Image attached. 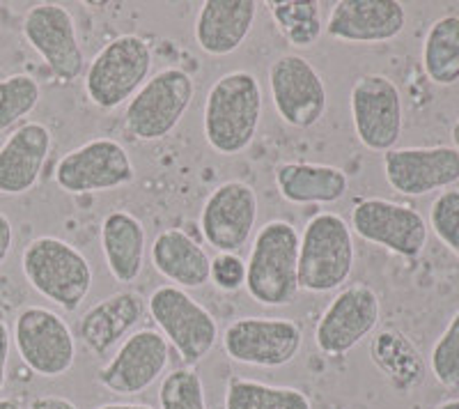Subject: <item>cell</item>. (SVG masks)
I'll return each mask as SVG.
<instances>
[{
	"label": "cell",
	"instance_id": "6da1fadb",
	"mask_svg": "<svg viewBox=\"0 0 459 409\" xmlns=\"http://www.w3.org/2000/svg\"><path fill=\"white\" fill-rule=\"evenodd\" d=\"M264 109V92L255 74L246 69L223 74L204 100L203 129L207 145L221 157H237L255 141Z\"/></svg>",
	"mask_w": 459,
	"mask_h": 409
},
{
	"label": "cell",
	"instance_id": "7a4b0ae2",
	"mask_svg": "<svg viewBox=\"0 0 459 409\" xmlns=\"http://www.w3.org/2000/svg\"><path fill=\"white\" fill-rule=\"evenodd\" d=\"M22 272L30 288L44 300L76 313L92 290V265L79 248L53 235L28 241L22 256Z\"/></svg>",
	"mask_w": 459,
	"mask_h": 409
},
{
	"label": "cell",
	"instance_id": "3957f363",
	"mask_svg": "<svg viewBox=\"0 0 459 409\" xmlns=\"http://www.w3.org/2000/svg\"><path fill=\"white\" fill-rule=\"evenodd\" d=\"M299 235L282 219L266 221L253 239L246 260V292L260 306L278 309L292 304L299 292Z\"/></svg>",
	"mask_w": 459,
	"mask_h": 409
},
{
	"label": "cell",
	"instance_id": "277c9868",
	"mask_svg": "<svg viewBox=\"0 0 459 409\" xmlns=\"http://www.w3.org/2000/svg\"><path fill=\"white\" fill-rule=\"evenodd\" d=\"M354 232L335 212H319L299 241V290L324 294L342 288L354 272Z\"/></svg>",
	"mask_w": 459,
	"mask_h": 409
},
{
	"label": "cell",
	"instance_id": "5b68a950",
	"mask_svg": "<svg viewBox=\"0 0 459 409\" xmlns=\"http://www.w3.org/2000/svg\"><path fill=\"white\" fill-rule=\"evenodd\" d=\"M154 65L150 42L141 35H120L110 39L92 58L83 74V90L90 104L115 110L129 104L147 83Z\"/></svg>",
	"mask_w": 459,
	"mask_h": 409
},
{
	"label": "cell",
	"instance_id": "8992f818",
	"mask_svg": "<svg viewBox=\"0 0 459 409\" xmlns=\"http://www.w3.org/2000/svg\"><path fill=\"white\" fill-rule=\"evenodd\" d=\"M147 313L184 366L209 357L219 341V322L200 301L178 285H161L147 300Z\"/></svg>",
	"mask_w": 459,
	"mask_h": 409
},
{
	"label": "cell",
	"instance_id": "52a82bcc",
	"mask_svg": "<svg viewBox=\"0 0 459 409\" xmlns=\"http://www.w3.org/2000/svg\"><path fill=\"white\" fill-rule=\"evenodd\" d=\"M195 95L194 76L182 67H166L147 79L125 109V129L134 141H161L178 129Z\"/></svg>",
	"mask_w": 459,
	"mask_h": 409
},
{
	"label": "cell",
	"instance_id": "ba28073f",
	"mask_svg": "<svg viewBox=\"0 0 459 409\" xmlns=\"http://www.w3.org/2000/svg\"><path fill=\"white\" fill-rule=\"evenodd\" d=\"M12 341L22 361L39 378H63L76 361L72 326L47 306H26L16 315Z\"/></svg>",
	"mask_w": 459,
	"mask_h": 409
},
{
	"label": "cell",
	"instance_id": "9c48e42d",
	"mask_svg": "<svg viewBox=\"0 0 459 409\" xmlns=\"http://www.w3.org/2000/svg\"><path fill=\"white\" fill-rule=\"evenodd\" d=\"M53 178L65 194H106L134 182L136 169L122 143L115 138H92L65 154Z\"/></svg>",
	"mask_w": 459,
	"mask_h": 409
},
{
	"label": "cell",
	"instance_id": "30bf717a",
	"mask_svg": "<svg viewBox=\"0 0 459 409\" xmlns=\"http://www.w3.org/2000/svg\"><path fill=\"white\" fill-rule=\"evenodd\" d=\"M26 42L47 63L57 83H72L85 74V53L72 12L60 3H37L23 16Z\"/></svg>",
	"mask_w": 459,
	"mask_h": 409
},
{
	"label": "cell",
	"instance_id": "8fae6325",
	"mask_svg": "<svg viewBox=\"0 0 459 409\" xmlns=\"http://www.w3.org/2000/svg\"><path fill=\"white\" fill-rule=\"evenodd\" d=\"M351 122L360 145L370 152L395 150L404 125V109L397 85L384 74H363L351 85Z\"/></svg>",
	"mask_w": 459,
	"mask_h": 409
},
{
	"label": "cell",
	"instance_id": "7c38bea8",
	"mask_svg": "<svg viewBox=\"0 0 459 409\" xmlns=\"http://www.w3.org/2000/svg\"><path fill=\"white\" fill-rule=\"evenodd\" d=\"M303 345V331L290 318H239L223 331V350L232 361L255 368L292 363Z\"/></svg>",
	"mask_w": 459,
	"mask_h": 409
},
{
	"label": "cell",
	"instance_id": "4fadbf2b",
	"mask_svg": "<svg viewBox=\"0 0 459 409\" xmlns=\"http://www.w3.org/2000/svg\"><path fill=\"white\" fill-rule=\"evenodd\" d=\"M379 318V294L368 283L347 285L324 309L315 326V345L326 357H344L370 336Z\"/></svg>",
	"mask_w": 459,
	"mask_h": 409
},
{
	"label": "cell",
	"instance_id": "5bb4252c",
	"mask_svg": "<svg viewBox=\"0 0 459 409\" xmlns=\"http://www.w3.org/2000/svg\"><path fill=\"white\" fill-rule=\"evenodd\" d=\"M351 232L402 257H418L428 247L429 226L411 204L363 198L351 210Z\"/></svg>",
	"mask_w": 459,
	"mask_h": 409
},
{
	"label": "cell",
	"instance_id": "9a60e30c",
	"mask_svg": "<svg viewBox=\"0 0 459 409\" xmlns=\"http://www.w3.org/2000/svg\"><path fill=\"white\" fill-rule=\"evenodd\" d=\"M269 90L278 117L294 129H310L326 113L329 95L310 60L285 53L269 67Z\"/></svg>",
	"mask_w": 459,
	"mask_h": 409
},
{
	"label": "cell",
	"instance_id": "2e32d148",
	"mask_svg": "<svg viewBox=\"0 0 459 409\" xmlns=\"http://www.w3.org/2000/svg\"><path fill=\"white\" fill-rule=\"evenodd\" d=\"M170 361V345L157 329H138L117 345L97 373V382L115 396H138L154 387Z\"/></svg>",
	"mask_w": 459,
	"mask_h": 409
},
{
	"label": "cell",
	"instance_id": "e0dca14e",
	"mask_svg": "<svg viewBox=\"0 0 459 409\" xmlns=\"http://www.w3.org/2000/svg\"><path fill=\"white\" fill-rule=\"evenodd\" d=\"M257 194L248 182L230 179L216 187L200 210V231L219 253H237L248 244L257 223Z\"/></svg>",
	"mask_w": 459,
	"mask_h": 409
},
{
	"label": "cell",
	"instance_id": "ac0fdd59",
	"mask_svg": "<svg viewBox=\"0 0 459 409\" xmlns=\"http://www.w3.org/2000/svg\"><path fill=\"white\" fill-rule=\"evenodd\" d=\"M384 175L402 196H425L459 182V152L455 147H397L384 154Z\"/></svg>",
	"mask_w": 459,
	"mask_h": 409
},
{
	"label": "cell",
	"instance_id": "d6986e66",
	"mask_svg": "<svg viewBox=\"0 0 459 409\" xmlns=\"http://www.w3.org/2000/svg\"><path fill=\"white\" fill-rule=\"evenodd\" d=\"M407 26V12L397 0H340L324 32L347 44L391 42Z\"/></svg>",
	"mask_w": 459,
	"mask_h": 409
},
{
	"label": "cell",
	"instance_id": "ffe728a7",
	"mask_svg": "<svg viewBox=\"0 0 459 409\" xmlns=\"http://www.w3.org/2000/svg\"><path fill=\"white\" fill-rule=\"evenodd\" d=\"M53 134L42 122H23L0 145V196H23L42 178Z\"/></svg>",
	"mask_w": 459,
	"mask_h": 409
},
{
	"label": "cell",
	"instance_id": "44dd1931",
	"mask_svg": "<svg viewBox=\"0 0 459 409\" xmlns=\"http://www.w3.org/2000/svg\"><path fill=\"white\" fill-rule=\"evenodd\" d=\"M147 301L134 290H122L85 310L79 334L92 357H106L145 318Z\"/></svg>",
	"mask_w": 459,
	"mask_h": 409
},
{
	"label": "cell",
	"instance_id": "7402d4cb",
	"mask_svg": "<svg viewBox=\"0 0 459 409\" xmlns=\"http://www.w3.org/2000/svg\"><path fill=\"white\" fill-rule=\"evenodd\" d=\"M255 16V0H207L195 19V42L209 56H230L251 35Z\"/></svg>",
	"mask_w": 459,
	"mask_h": 409
},
{
	"label": "cell",
	"instance_id": "603a6c76",
	"mask_svg": "<svg viewBox=\"0 0 459 409\" xmlns=\"http://www.w3.org/2000/svg\"><path fill=\"white\" fill-rule=\"evenodd\" d=\"M147 235L143 221L126 210H113L101 221V253L117 283H136L145 267Z\"/></svg>",
	"mask_w": 459,
	"mask_h": 409
},
{
	"label": "cell",
	"instance_id": "cb8c5ba5",
	"mask_svg": "<svg viewBox=\"0 0 459 409\" xmlns=\"http://www.w3.org/2000/svg\"><path fill=\"white\" fill-rule=\"evenodd\" d=\"M150 260L166 281L178 288H203L209 283L212 257L194 237L179 228H166L154 237Z\"/></svg>",
	"mask_w": 459,
	"mask_h": 409
},
{
	"label": "cell",
	"instance_id": "d4e9b609",
	"mask_svg": "<svg viewBox=\"0 0 459 409\" xmlns=\"http://www.w3.org/2000/svg\"><path fill=\"white\" fill-rule=\"evenodd\" d=\"M276 189L292 204H333L350 191V178L338 166L285 161L273 173Z\"/></svg>",
	"mask_w": 459,
	"mask_h": 409
},
{
	"label": "cell",
	"instance_id": "484cf974",
	"mask_svg": "<svg viewBox=\"0 0 459 409\" xmlns=\"http://www.w3.org/2000/svg\"><path fill=\"white\" fill-rule=\"evenodd\" d=\"M370 359L397 391L407 394L425 379V361L420 352L397 329H384L372 338Z\"/></svg>",
	"mask_w": 459,
	"mask_h": 409
},
{
	"label": "cell",
	"instance_id": "4316f807",
	"mask_svg": "<svg viewBox=\"0 0 459 409\" xmlns=\"http://www.w3.org/2000/svg\"><path fill=\"white\" fill-rule=\"evenodd\" d=\"M423 69L434 85L459 81V16H441L429 26L423 44Z\"/></svg>",
	"mask_w": 459,
	"mask_h": 409
},
{
	"label": "cell",
	"instance_id": "83f0119b",
	"mask_svg": "<svg viewBox=\"0 0 459 409\" xmlns=\"http://www.w3.org/2000/svg\"><path fill=\"white\" fill-rule=\"evenodd\" d=\"M225 409H313V403L301 388L230 378L225 384Z\"/></svg>",
	"mask_w": 459,
	"mask_h": 409
},
{
	"label": "cell",
	"instance_id": "f1b7e54d",
	"mask_svg": "<svg viewBox=\"0 0 459 409\" xmlns=\"http://www.w3.org/2000/svg\"><path fill=\"white\" fill-rule=\"evenodd\" d=\"M272 22L287 44L294 48H308L319 42L324 32L322 12L315 0H281L269 3Z\"/></svg>",
	"mask_w": 459,
	"mask_h": 409
},
{
	"label": "cell",
	"instance_id": "f546056e",
	"mask_svg": "<svg viewBox=\"0 0 459 409\" xmlns=\"http://www.w3.org/2000/svg\"><path fill=\"white\" fill-rule=\"evenodd\" d=\"M42 100L39 81L30 74H12L0 79V134L10 132L28 117Z\"/></svg>",
	"mask_w": 459,
	"mask_h": 409
},
{
	"label": "cell",
	"instance_id": "4dcf8cb0",
	"mask_svg": "<svg viewBox=\"0 0 459 409\" xmlns=\"http://www.w3.org/2000/svg\"><path fill=\"white\" fill-rule=\"evenodd\" d=\"M159 407L161 409H209L204 396L203 378L195 368H175L159 387Z\"/></svg>",
	"mask_w": 459,
	"mask_h": 409
},
{
	"label": "cell",
	"instance_id": "1f68e13d",
	"mask_svg": "<svg viewBox=\"0 0 459 409\" xmlns=\"http://www.w3.org/2000/svg\"><path fill=\"white\" fill-rule=\"evenodd\" d=\"M429 368L441 387L459 388V310L434 343Z\"/></svg>",
	"mask_w": 459,
	"mask_h": 409
},
{
	"label": "cell",
	"instance_id": "d6a6232c",
	"mask_svg": "<svg viewBox=\"0 0 459 409\" xmlns=\"http://www.w3.org/2000/svg\"><path fill=\"white\" fill-rule=\"evenodd\" d=\"M429 226L444 247L459 257V189L444 191L429 207Z\"/></svg>",
	"mask_w": 459,
	"mask_h": 409
},
{
	"label": "cell",
	"instance_id": "836d02e7",
	"mask_svg": "<svg viewBox=\"0 0 459 409\" xmlns=\"http://www.w3.org/2000/svg\"><path fill=\"white\" fill-rule=\"evenodd\" d=\"M209 281L223 292H237L246 285V263L237 253H219L212 260Z\"/></svg>",
	"mask_w": 459,
	"mask_h": 409
},
{
	"label": "cell",
	"instance_id": "e575fe53",
	"mask_svg": "<svg viewBox=\"0 0 459 409\" xmlns=\"http://www.w3.org/2000/svg\"><path fill=\"white\" fill-rule=\"evenodd\" d=\"M10 352H12V334L7 322L0 318V394L7 384V368H10Z\"/></svg>",
	"mask_w": 459,
	"mask_h": 409
},
{
	"label": "cell",
	"instance_id": "d590c367",
	"mask_svg": "<svg viewBox=\"0 0 459 409\" xmlns=\"http://www.w3.org/2000/svg\"><path fill=\"white\" fill-rule=\"evenodd\" d=\"M14 248V226H12L10 216L0 212V267L5 265Z\"/></svg>",
	"mask_w": 459,
	"mask_h": 409
},
{
	"label": "cell",
	"instance_id": "8d00e7d4",
	"mask_svg": "<svg viewBox=\"0 0 459 409\" xmlns=\"http://www.w3.org/2000/svg\"><path fill=\"white\" fill-rule=\"evenodd\" d=\"M28 409H79L69 398H63V396H37V398L30 400V407Z\"/></svg>",
	"mask_w": 459,
	"mask_h": 409
},
{
	"label": "cell",
	"instance_id": "74e56055",
	"mask_svg": "<svg viewBox=\"0 0 459 409\" xmlns=\"http://www.w3.org/2000/svg\"><path fill=\"white\" fill-rule=\"evenodd\" d=\"M97 409H154L150 405H138V403H106L100 405Z\"/></svg>",
	"mask_w": 459,
	"mask_h": 409
},
{
	"label": "cell",
	"instance_id": "f35d334b",
	"mask_svg": "<svg viewBox=\"0 0 459 409\" xmlns=\"http://www.w3.org/2000/svg\"><path fill=\"white\" fill-rule=\"evenodd\" d=\"M450 138H453V147L459 152V117L455 120L453 129H450Z\"/></svg>",
	"mask_w": 459,
	"mask_h": 409
},
{
	"label": "cell",
	"instance_id": "ab89813d",
	"mask_svg": "<svg viewBox=\"0 0 459 409\" xmlns=\"http://www.w3.org/2000/svg\"><path fill=\"white\" fill-rule=\"evenodd\" d=\"M0 409H22V405L12 398H0Z\"/></svg>",
	"mask_w": 459,
	"mask_h": 409
},
{
	"label": "cell",
	"instance_id": "60d3db41",
	"mask_svg": "<svg viewBox=\"0 0 459 409\" xmlns=\"http://www.w3.org/2000/svg\"><path fill=\"white\" fill-rule=\"evenodd\" d=\"M437 409H459V398L446 400V403H441V405H438Z\"/></svg>",
	"mask_w": 459,
	"mask_h": 409
}]
</instances>
